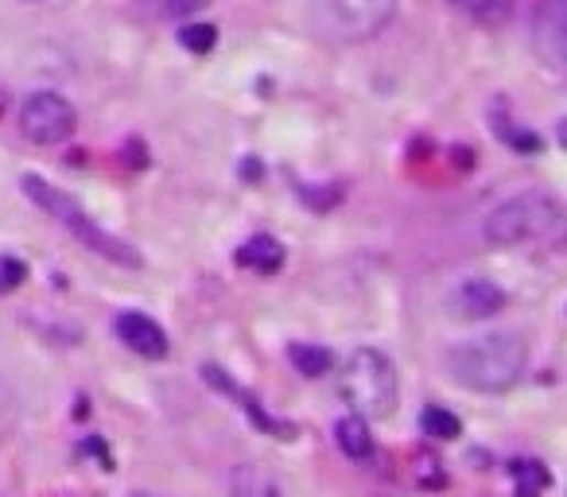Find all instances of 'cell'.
I'll list each match as a JSON object with an SVG mask.
<instances>
[{"label":"cell","instance_id":"4","mask_svg":"<svg viewBox=\"0 0 567 497\" xmlns=\"http://www.w3.org/2000/svg\"><path fill=\"white\" fill-rule=\"evenodd\" d=\"M564 229V203L552 191H521L498 203L482 222V237L498 249L556 237Z\"/></svg>","mask_w":567,"mask_h":497},{"label":"cell","instance_id":"12","mask_svg":"<svg viewBox=\"0 0 567 497\" xmlns=\"http://www.w3.org/2000/svg\"><path fill=\"white\" fill-rule=\"evenodd\" d=\"M238 264L249 272H257V277H272V272H280V264H284V245H280L272 234H253L241 241Z\"/></svg>","mask_w":567,"mask_h":497},{"label":"cell","instance_id":"13","mask_svg":"<svg viewBox=\"0 0 567 497\" xmlns=\"http://www.w3.org/2000/svg\"><path fill=\"white\" fill-rule=\"evenodd\" d=\"M335 440H338V451L353 463H366L373 455V435H370V424L362 417H342L335 424Z\"/></svg>","mask_w":567,"mask_h":497},{"label":"cell","instance_id":"1","mask_svg":"<svg viewBox=\"0 0 567 497\" xmlns=\"http://www.w3.org/2000/svg\"><path fill=\"white\" fill-rule=\"evenodd\" d=\"M444 361L459 389L498 397V392H510L525 377L528 343L521 331H490V335H475L447 346Z\"/></svg>","mask_w":567,"mask_h":497},{"label":"cell","instance_id":"27","mask_svg":"<svg viewBox=\"0 0 567 497\" xmlns=\"http://www.w3.org/2000/svg\"><path fill=\"white\" fill-rule=\"evenodd\" d=\"M264 175V163L257 160V155H246V160H241V180L246 183H257Z\"/></svg>","mask_w":567,"mask_h":497},{"label":"cell","instance_id":"15","mask_svg":"<svg viewBox=\"0 0 567 497\" xmlns=\"http://www.w3.org/2000/svg\"><path fill=\"white\" fill-rule=\"evenodd\" d=\"M451 9L482 28H502L513 17V0H451Z\"/></svg>","mask_w":567,"mask_h":497},{"label":"cell","instance_id":"26","mask_svg":"<svg viewBox=\"0 0 567 497\" xmlns=\"http://www.w3.org/2000/svg\"><path fill=\"white\" fill-rule=\"evenodd\" d=\"M206 0H164V17H190L203 9Z\"/></svg>","mask_w":567,"mask_h":497},{"label":"cell","instance_id":"5","mask_svg":"<svg viewBox=\"0 0 567 497\" xmlns=\"http://www.w3.org/2000/svg\"><path fill=\"white\" fill-rule=\"evenodd\" d=\"M75 106L55 90H35L20 101V114H17V125H20V137L28 144H40V148H51V144H63L70 132H75Z\"/></svg>","mask_w":567,"mask_h":497},{"label":"cell","instance_id":"2","mask_svg":"<svg viewBox=\"0 0 567 497\" xmlns=\"http://www.w3.org/2000/svg\"><path fill=\"white\" fill-rule=\"evenodd\" d=\"M20 191H24V195L32 198L43 214H51L58 226L70 229V234H75L78 241L90 249V253L106 257V261L121 264V269H140L137 249H132L129 241H121L117 234H109V229H101L98 222L86 214V206L78 203L75 195H66L63 187H55V183H47L43 175H35V172H28L24 180H20Z\"/></svg>","mask_w":567,"mask_h":497},{"label":"cell","instance_id":"3","mask_svg":"<svg viewBox=\"0 0 567 497\" xmlns=\"http://www.w3.org/2000/svg\"><path fill=\"white\" fill-rule=\"evenodd\" d=\"M338 392L350 404L353 417L362 420H389L401 400V381H396V366L385 350L378 346H358L350 350L342 366V381Z\"/></svg>","mask_w":567,"mask_h":497},{"label":"cell","instance_id":"21","mask_svg":"<svg viewBox=\"0 0 567 497\" xmlns=\"http://www.w3.org/2000/svg\"><path fill=\"white\" fill-rule=\"evenodd\" d=\"M17 420H20V400H17V392H12V385L0 377V443L12 440Z\"/></svg>","mask_w":567,"mask_h":497},{"label":"cell","instance_id":"7","mask_svg":"<svg viewBox=\"0 0 567 497\" xmlns=\"http://www.w3.org/2000/svg\"><path fill=\"white\" fill-rule=\"evenodd\" d=\"M533 51L548 71L567 66V0H541L533 12Z\"/></svg>","mask_w":567,"mask_h":497},{"label":"cell","instance_id":"18","mask_svg":"<svg viewBox=\"0 0 567 497\" xmlns=\"http://www.w3.org/2000/svg\"><path fill=\"white\" fill-rule=\"evenodd\" d=\"M510 474H513V482H517V497H541L552 482V474L544 471V463H528V458L510 463Z\"/></svg>","mask_w":567,"mask_h":497},{"label":"cell","instance_id":"14","mask_svg":"<svg viewBox=\"0 0 567 497\" xmlns=\"http://www.w3.org/2000/svg\"><path fill=\"white\" fill-rule=\"evenodd\" d=\"M288 361L296 366V374L304 377H327L330 366H335V354L319 343H288Z\"/></svg>","mask_w":567,"mask_h":497},{"label":"cell","instance_id":"19","mask_svg":"<svg viewBox=\"0 0 567 497\" xmlns=\"http://www.w3.org/2000/svg\"><path fill=\"white\" fill-rule=\"evenodd\" d=\"M218 43V28L210 20H187L179 24V47L190 51V55H206V51H215Z\"/></svg>","mask_w":567,"mask_h":497},{"label":"cell","instance_id":"23","mask_svg":"<svg viewBox=\"0 0 567 497\" xmlns=\"http://www.w3.org/2000/svg\"><path fill=\"white\" fill-rule=\"evenodd\" d=\"M35 331L51 338L55 346H78L83 343V326L78 323H35Z\"/></svg>","mask_w":567,"mask_h":497},{"label":"cell","instance_id":"22","mask_svg":"<svg viewBox=\"0 0 567 497\" xmlns=\"http://www.w3.org/2000/svg\"><path fill=\"white\" fill-rule=\"evenodd\" d=\"M24 280H28V264L20 261V257H12V253L0 257V295L24 288Z\"/></svg>","mask_w":567,"mask_h":497},{"label":"cell","instance_id":"17","mask_svg":"<svg viewBox=\"0 0 567 497\" xmlns=\"http://www.w3.org/2000/svg\"><path fill=\"white\" fill-rule=\"evenodd\" d=\"M419 432L436 443H455L462 435V424H459V417L447 412L444 404H428L424 412H419Z\"/></svg>","mask_w":567,"mask_h":497},{"label":"cell","instance_id":"28","mask_svg":"<svg viewBox=\"0 0 567 497\" xmlns=\"http://www.w3.org/2000/svg\"><path fill=\"white\" fill-rule=\"evenodd\" d=\"M455 163H459V168H470V163H475V155H470V148H455Z\"/></svg>","mask_w":567,"mask_h":497},{"label":"cell","instance_id":"29","mask_svg":"<svg viewBox=\"0 0 567 497\" xmlns=\"http://www.w3.org/2000/svg\"><path fill=\"white\" fill-rule=\"evenodd\" d=\"M129 497H156V494H129Z\"/></svg>","mask_w":567,"mask_h":497},{"label":"cell","instance_id":"6","mask_svg":"<svg viewBox=\"0 0 567 497\" xmlns=\"http://www.w3.org/2000/svg\"><path fill=\"white\" fill-rule=\"evenodd\" d=\"M330 24L350 40H370L385 32L396 17V0H327Z\"/></svg>","mask_w":567,"mask_h":497},{"label":"cell","instance_id":"9","mask_svg":"<svg viewBox=\"0 0 567 497\" xmlns=\"http://www.w3.org/2000/svg\"><path fill=\"white\" fill-rule=\"evenodd\" d=\"M203 381L210 385V389H218V392H226V397H233L241 404V412H246L249 420H253L257 428H261L264 435H272V440H296V428L288 424V420H276V417H269L264 412V404L253 397L249 389H241L238 381H233L226 369H218V366H203Z\"/></svg>","mask_w":567,"mask_h":497},{"label":"cell","instance_id":"11","mask_svg":"<svg viewBox=\"0 0 567 497\" xmlns=\"http://www.w3.org/2000/svg\"><path fill=\"white\" fill-rule=\"evenodd\" d=\"M230 497H296L288 482L261 463H241L230 474Z\"/></svg>","mask_w":567,"mask_h":497},{"label":"cell","instance_id":"25","mask_svg":"<svg viewBox=\"0 0 567 497\" xmlns=\"http://www.w3.org/2000/svg\"><path fill=\"white\" fill-rule=\"evenodd\" d=\"M436 458H432V455H419V466H416V474H419V482H424V486H432V489H439V486H444V471H436Z\"/></svg>","mask_w":567,"mask_h":497},{"label":"cell","instance_id":"16","mask_svg":"<svg viewBox=\"0 0 567 497\" xmlns=\"http://www.w3.org/2000/svg\"><path fill=\"white\" fill-rule=\"evenodd\" d=\"M493 137L502 140V144H510L517 155H541L544 152L541 132L525 129V125L510 121V117H493Z\"/></svg>","mask_w":567,"mask_h":497},{"label":"cell","instance_id":"24","mask_svg":"<svg viewBox=\"0 0 567 497\" xmlns=\"http://www.w3.org/2000/svg\"><path fill=\"white\" fill-rule=\"evenodd\" d=\"M121 163L124 168H132V172L149 168V148H144V140H129V144L121 148Z\"/></svg>","mask_w":567,"mask_h":497},{"label":"cell","instance_id":"20","mask_svg":"<svg viewBox=\"0 0 567 497\" xmlns=\"http://www.w3.org/2000/svg\"><path fill=\"white\" fill-rule=\"evenodd\" d=\"M296 195H299V203L307 206V210H335L338 203H342V183H327V187H319L315 191L312 183H299L296 187Z\"/></svg>","mask_w":567,"mask_h":497},{"label":"cell","instance_id":"8","mask_svg":"<svg viewBox=\"0 0 567 497\" xmlns=\"http://www.w3.org/2000/svg\"><path fill=\"white\" fill-rule=\"evenodd\" d=\"M505 292L493 280L486 277H467L451 288L447 295V307H451L455 318H467V323H482V318H493L498 311H505Z\"/></svg>","mask_w":567,"mask_h":497},{"label":"cell","instance_id":"10","mask_svg":"<svg viewBox=\"0 0 567 497\" xmlns=\"http://www.w3.org/2000/svg\"><path fill=\"white\" fill-rule=\"evenodd\" d=\"M113 335L121 338L132 354H140V358H149V361L167 358V350H172L167 331L152 315H144V311H121V315L113 318Z\"/></svg>","mask_w":567,"mask_h":497}]
</instances>
